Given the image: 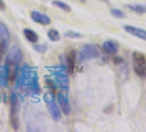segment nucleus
I'll return each instance as SVG.
<instances>
[{
  "instance_id": "f257e3e1",
  "label": "nucleus",
  "mask_w": 146,
  "mask_h": 132,
  "mask_svg": "<svg viewBox=\"0 0 146 132\" xmlns=\"http://www.w3.org/2000/svg\"><path fill=\"white\" fill-rule=\"evenodd\" d=\"M132 61L134 72L139 77H144L146 74V56L142 52L135 51L132 54Z\"/></svg>"
},
{
  "instance_id": "f03ea898",
  "label": "nucleus",
  "mask_w": 146,
  "mask_h": 132,
  "mask_svg": "<svg viewBox=\"0 0 146 132\" xmlns=\"http://www.w3.org/2000/svg\"><path fill=\"white\" fill-rule=\"evenodd\" d=\"M11 108H10V121L15 130L19 129V110H20V101L17 94H12L10 98Z\"/></svg>"
},
{
  "instance_id": "7ed1b4c3",
  "label": "nucleus",
  "mask_w": 146,
  "mask_h": 132,
  "mask_svg": "<svg viewBox=\"0 0 146 132\" xmlns=\"http://www.w3.org/2000/svg\"><path fill=\"white\" fill-rule=\"evenodd\" d=\"M100 55V50L95 44H86L85 46L81 47L79 52V59L80 61H87L98 57Z\"/></svg>"
},
{
  "instance_id": "20e7f679",
  "label": "nucleus",
  "mask_w": 146,
  "mask_h": 132,
  "mask_svg": "<svg viewBox=\"0 0 146 132\" xmlns=\"http://www.w3.org/2000/svg\"><path fill=\"white\" fill-rule=\"evenodd\" d=\"M23 54L22 51L20 50L19 46H12L11 50L9 51L7 56V65L9 66H15L18 65L21 62Z\"/></svg>"
},
{
  "instance_id": "39448f33",
  "label": "nucleus",
  "mask_w": 146,
  "mask_h": 132,
  "mask_svg": "<svg viewBox=\"0 0 146 132\" xmlns=\"http://www.w3.org/2000/svg\"><path fill=\"white\" fill-rule=\"evenodd\" d=\"M46 105H47V109H48V112H50V116L52 117V119L54 121H59L62 118V115H60L57 103H55V99L46 101Z\"/></svg>"
},
{
  "instance_id": "423d86ee",
  "label": "nucleus",
  "mask_w": 146,
  "mask_h": 132,
  "mask_svg": "<svg viewBox=\"0 0 146 132\" xmlns=\"http://www.w3.org/2000/svg\"><path fill=\"white\" fill-rule=\"evenodd\" d=\"M31 19L33 20L34 22H36V23H40V24H43V25H47V24H50L51 23V18L48 17V15H44L42 12H38V11H31Z\"/></svg>"
},
{
  "instance_id": "0eeeda50",
  "label": "nucleus",
  "mask_w": 146,
  "mask_h": 132,
  "mask_svg": "<svg viewBox=\"0 0 146 132\" xmlns=\"http://www.w3.org/2000/svg\"><path fill=\"white\" fill-rule=\"evenodd\" d=\"M124 30L127 33L132 34V35L146 41V30L136 28V27H133V25H124Z\"/></svg>"
},
{
  "instance_id": "6e6552de",
  "label": "nucleus",
  "mask_w": 146,
  "mask_h": 132,
  "mask_svg": "<svg viewBox=\"0 0 146 132\" xmlns=\"http://www.w3.org/2000/svg\"><path fill=\"white\" fill-rule=\"evenodd\" d=\"M56 98H57V103H58L62 111L65 113L66 116L69 115V112H70V105L68 103V97L65 95H63V94H60V93H58Z\"/></svg>"
},
{
  "instance_id": "1a4fd4ad",
  "label": "nucleus",
  "mask_w": 146,
  "mask_h": 132,
  "mask_svg": "<svg viewBox=\"0 0 146 132\" xmlns=\"http://www.w3.org/2000/svg\"><path fill=\"white\" fill-rule=\"evenodd\" d=\"M9 40H10L9 30L3 23H0V45H2L6 49L9 43Z\"/></svg>"
},
{
  "instance_id": "9d476101",
  "label": "nucleus",
  "mask_w": 146,
  "mask_h": 132,
  "mask_svg": "<svg viewBox=\"0 0 146 132\" xmlns=\"http://www.w3.org/2000/svg\"><path fill=\"white\" fill-rule=\"evenodd\" d=\"M75 62H76V53L75 51H69L66 55V71L69 74L74 72Z\"/></svg>"
},
{
  "instance_id": "9b49d317",
  "label": "nucleus",
  "mask_w": 146,
  "mask_h": 132,
  "mask_svg": "<svg viewBox=\"0 0 146 132\" xmlns=\"http://www.w3.org/2000/svg\"><path fill=\"white\" fill-rule=\"evenodd\" d=\"M102 49L107 54H109V55H114V54L117 53L119 45H117V43L114 42V41H106L102 45Z\"/></svg>"
},
{
  "instance_id": "f8f14e48",
  "label": "nucleus",
  "mask_w": 146,
  "mask_h": 132,
  "mask_svg": "<svg viewBox=\"0 0 146 132\" xmlns=\"http://www.w3.org/2000/svg\"><path fill=\"white\" fill-rule=\"evenodd\" d=\"M23 34H24L25 39L29 41L30 43H36L38 41V35H37V33L34 30L28 29V28L23 29Z\"/></svg>"
},
{
  "instance_id": "ddd939ff",
  "label": "nucleus",
  "mask_w": 146,
  "mask_h": 132,
  "mask_svg": "<svg viewBox=\"0 0 146 132\" xmlns=\"http://www.w3.org/2000/svg\"><path fill=\"white\" fill-rule=\"evenodd\" d=\"M126 7L136 13H141V15L146 13V5H137L136 3V5H127Z\"/></svg>"
},
{
  "instance_id": "4468645a",
  "label": "nucleus",
  "mask_w": 146,
  "mask_h": 132,
  "mask_svg": "<svg viewBox=\"0 0 146 132\" xmlns=\"http://www.w3.org/2000/svg\"><path fill=\"white\" fill-rule=\"evenodd\" d=\"M47 37L51 40L52 42H57L60 40V35H59V32L55 29H51L47 31Z\"/></svg>"
},
{
  "instance_id": "2eb2a0df",
  "label": "nucleus",
  "mask_w": 146,
  "mask_h": 132,
  "mask_svg": "<svg viewBox=\"0 0 146 132\" xmlns=\"http://www.w3.org/2000/svg\"><path fill=\"white\" fill-rule=\"evenodd\" d=\"M52 5L55 6V7L59 8V9H62V10H64L66 12H70V11H72V8L69 7L67 3L63 2V1H57V0H56V1H53Z\"/></svg>"
},
{
  "instance_id": "dca6fc26",
  "label": "nucleus",
  "mask_w": 146,
  "mask_h": 132,
  "mask_svg": "<svg viewBox=\"0 0 146 132\" xmlns=\"http://www.w3.org/2000/svg\"><path fill=\"white\" fill-rule=\"evenodd\" d=\"M111 15H113L114 18H117V19H124L125 15L123 11L119 10V9H112L111 10Z\"/></svg>"
},
{
  "instance_id": "f3484780",
  "label": "nucleus",
  "mask_w": 146,
  "mask_h": 132,
  "mask_svg": "<svg viewBox=\"0 0 146 132\" xmlns=\"http://www.w3.org/2000/svg\"><path fill=\"white\" fill-rule=\"evenodd\" d=\"M34 50L37 52V53H41V54H44L46 50H47V45L46 44H41V45H34Z\"/></svg>"
},
{
  "instance_id": "a211bd4d",
  "label": "nucleus",
  "mask_w": 146,
  "mask_h": 132,
  "mask_svg": "<svg viewBox=\"0 0 146 132\" xmlns=\"http://www.w3.org/2000/svg\"><path fill=\"white\" fill-rule=\"evenodd\" d=\"M65 35L66 37H81L82 35L81 34H79V33H77V32H73V31H68V32H66L65 33Z\"/></svg>"
},
{
  "instance_id": "6ab92c4d",
  "label": "nucleus",
  "mask_w": 146,
  "mask_h": 132,
  "mask_svg": "<svg viewBox=\"0 0 146 132\" xmlns=\"http://www.w3.org/2000/svg\"><path fill=\"white\" fill-rule=\"evenodd\" d=\"M113 62H114L115 64H121V63H123V59H122V57H114V59H113Z\"/></svg>"
},
{
  "instance_id": "aec40b11",
  "label": "nucleus",
  "mask_w": 146,
  "mask_h": 132,
  "mask_svg": "<svg viewBox=\"0 0 146 132\" xmlns=\"http://www.w3.org/2000/svg\"><path fill=\"white\" fill-rule=\"evenodd\" d=\"M5 9H6V5H5L3 0H0V10H1V11H3Z\"/></svg>"
},
{
  "instance_id": "412c9836",
  "label": "nucleus",
  "mask_w": 146,
  "mask_h": 132,
  "mask_svg": "<svg viewBox=\"0 0 146 132\" xmlns=\"http://www.w3.org/2000/svg\"><path fill=\"white\" fill-rule=\"evenodd\" d=\"M3 51H5V47L2 45H0V62L2 59V55H3Z\"/></svg>"
},
{
  "instance_id": "4be33fe9",
  "label": "nucleus",
  "mask_w": 146,
  "mask_h": 132,
  "mask_svg": "<svg viewBox=\"0 0 146 132\" xmlns=\"http://www.w3.org/2000/svg\"><path fill=\"white\" fill-rule=\"evenodd\" d=\"M79 1H81V2H85V1H86V0H79Z\"/></svg>"
},
{
  "instance_id": "5701e85b",
  "label": "nucleus",
  "mask_w": 146,
  "mask_h": 132,
  "mask_svg": "<svg viewBox=\"0 0 146 132\" xmlns=\"http://www.w3.org/2000/svg\"><path fill=\"white\" fill-rule=\"evenodd\" d=\"M145 75H146V74H145Z\"/></svg>"
}]
</instances>
